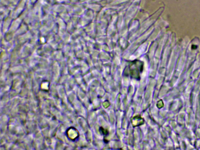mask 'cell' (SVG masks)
Wrapping results in <instances>:
<instances>
[{
    "instance_id": "6da1fadb",
    "label": "cell",
    "mask_w": 200,
    "mask_h": 150,
    "mask_svg": "<svg viewBox=\"0 0 200 150\" xmlns=\"http://www.w3.org/2000/svg\"><path fill=\"white\" fill-rule=\"evenodd\" d=\"M132 126L134 127H137L141 126L144 124V121L143 118L139 115H137L134 117L132 120Z\"/></svg>"
},
{
    "instance_id": "7a4b0ae2",
    "label": "cell",
    "mask_w": 200,
    "mask_h": 150,
    "mask_svg": "<svg viewBox=\"0 0 200 150\" xmlns=\"http://www.w3.org/2000/svg\"><path fill=\"white\" fill-rule=\"evenodd\" d=\"M100 132H101L102 134H103V135H107L108 134V132L107 130H106L103 129V127H101L100 128Z\"/></svg>"
}]
</instances>
